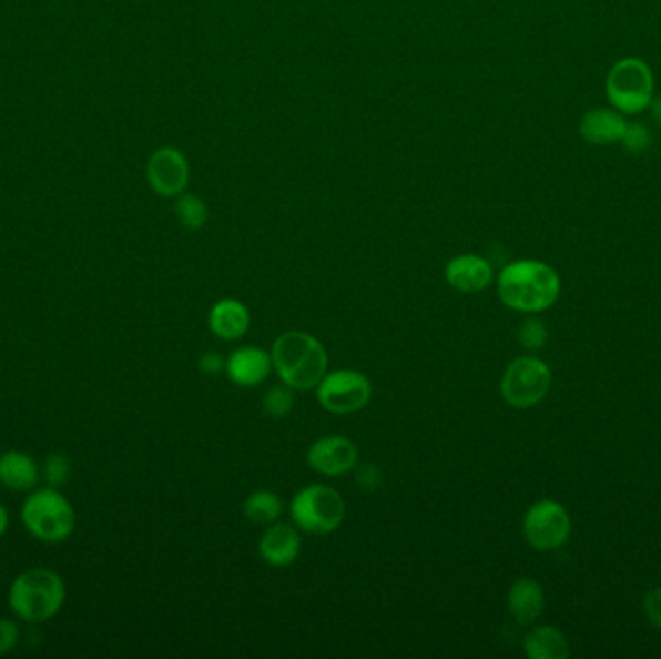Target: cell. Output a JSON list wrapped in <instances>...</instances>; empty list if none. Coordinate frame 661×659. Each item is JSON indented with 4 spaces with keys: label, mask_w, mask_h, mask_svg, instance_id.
<instances>
[{
    "label": "cell",
    "mask_w": 661,
    "mask_h": 659,
    "mask_svg": "<svg viewBox=\"0 0 661 659\" xmlns=\"http://www.w3.org/2000/svg\"><path fill=\"white\" fill-rule=\"evenodd\" d=\"M497 291L507 306L517 312L536 314L556 304L561 283L556 270L549 267L548 263L525 260L511 263L501 271Z\"/></svg>",
    "instance_id": "1"
},
{
    "label": "cell",
    "mask_w": 661,
    "mask_h": 659,
    "mask_svg": "<svg viewBox=\"0 0 661 659\" xmlns=\"http://www.w3.org/2000/svg\"><path fill=\"white\" fill-rule=\"evenodd\" d=\"M67 585L59 572L38 567L23 570L8 590V607L23 622L39 625L61 614Z\"/></svg>",
    "instance_id": "2"
},
{
    "label": "cell",
    "mask_w": 661,
    "mask_h": 659,
    "mask_svg": "<svg viewBox=\"0 0 661 659\" xmlns=\"http://www.w3.org/2000/svg\"><path fill=\"white\" fill-rule=\"evenodd\" d=\"M271 359L278 377L293 389H314L327 374L324 345L302 331L283 333L273 345Z\"/></svg>",
    "instance_id": "3"
},
{
    "label": "cell",
    "mask_w": 661,
    "mask_h": 659,
    "mask_svg": "<svg viewBox=\"0 0 661 659\" xmlns=\"http://www.w3.org/2000/svg\"><path fill=\"white\" fill-rule=\"evenodd\" d=\"M22 525L43 544L67 541L75 530V510L57 487L31 489L22 505Z\"/></svg>",
    "instance_id": "4"
},
{
    "label": "cell",
    "mask_w": 661,
    "mask_h": 659,
    "mask_svg": "<svg viewBox=\"0 0 661 659\" xmlns=\"http://www.w3.org/2000/svg\"><path fill=\"white\" fill-rule=\"evenodd\" d=\"M654 90L652 68L637 57L617 60L606 78V95L619 113H644L654 99Z\"/></svg>",
    "instance_id": "5"
},
{
    "label": "cell",
    "mask_w": 661,
    "mask_h": 659,
    "mask_svg": "<svg viewBox=\"0 0 661 659\" xmlns=\"http://www.w3.org/2000/svg\"><path fill=\"white\" fill-rule=\"evenodd\" d=\"M294 523L304 533L324 534L335 533L343 525L346 505L343 497L329 486H308L296 494L291 505Z\"/></svg>",
    "instance_id": "6"
},
{
    "label": "cell",
    "mask_w": 661,
    "mask_h": 659,
    "mask_svg": "<svg viewBox=\"0 0 661 659\" xmlns=\"http://www.w3.org/2000/svg\"><path fill=\"white\" fill-rule=\"evenodd\" d=\"M551 372L548 364L532 356H522L509 364L501 379V393L515 408H530L548 395Z\"/></svg>",
    "instance_id": "7"
},
{
    "label": "cell",
    "mask_w": 661,
    "mask_h": 659,
    "mask_svg": "<svg viewBox=\"0 0 661 659\" xmlns=\"http://www.w3.org/2000/svg\"><path fill=\"white\" fill-rule=\"evenodd\" d=\"M317 398L329 413H358L372 398V383L360 372L338 369L333 374H325L317 385Z\"/></svg>",
    "instance_id": "8"
},
{
    "label": "cell",
    "mask_w": 661,
    "mask_h": 659,
    "mask_svg": "<svg viewBox=\"0 0 661 659\" xmlns=\"http://www.w3.org/2000/svg\"><path fill=\"white\" fill-rule=\"evenodd\" d=\"M569 533L571 518L563 505L557 501H538L530 507L525 517V536L528 544L540 551H551L563 546Z\"/></svg>",
    "instance_id": "9"
},
{
    "label": "cell",
    "mask_w": 661,
    "mask_h": 659,
    "mask_svg": "<svg viewBox=\"0 0 661 659\" xmlns=\"http://www.w3.org/2000/svg\"><path fill=\"white\" fill-rule=\"evenodd\" d=\"M148 182L153 192L165 197L181 195L190 182V165L182 151L161 148L148 161Z\"/></svg>",
    "instance_id": "10"
},
{
    "label": "cell",
    "mask_w": 661,
    "mask_h": 659,
    "mask_svg": "<svg viewBox=\"0 0 661 659\" xmlns=\"http://www.w3.org/2000/svg\"><path fill=\"white\" fill-rule=\"evenodd\" d=\"M358 460V449L350 439L329 435L317 439L308 450V463L314 470L324 476H343L353 470Z\"/></svg>",
    "instance_id": "11"
},
{
    "label": "cell",
    "mask_w": 661,
    "mask_h": 659,
    "mask_svg": "<svg viewBox=\"0 0 661 659\" xmlns=\"http://www.w3.org/2000/svg\"><path fill=\"white\" fill-rule=\"evenodd\" d=\"M627 124L624 114L613 107H598L580 119L579 130L582 140L590 145H613L623 140Z\"/></svg>",
    "instance_id": "12"
},
{
    "label": "cell",
    "mask_w": 661,
    "mask_h": 659,
    "mask_svg": "<svg viewBox=\"0 0 661 659\" xmlns=\"http://www.w3.org/2000/svg\"><path fill=\"white\" fill-rule=\"evenodd\" d=\"M273 359L264 348L257 346H244L231 354L226 359V374L231 382L241 385V387H256L264 383L271 374Z\"/></svg>",
    "instance_id": "13"
},
{
    "label": "cell",
    "mask_w": 661,
    "mask_h": 659,
    "mask_svg": "<svg viewBox=\"0 0 661 659\" xmlns=\"http://www.w3.org/2000/svg\"><path fill=\"white\" fill-rule=\"evenodd\" d=\"M445 277L459 293H481L491 283L494 270L480 255L465 254L449 262Z\"/></svg>",
    "instance_id": "14"
},
{
    "label": "cell",
    "mask_w": 661,
    "mask_h": 659,
    "mask_svg": "<svg viewBox=\"0 0 661 659\" xmlns=\"http://www.w3.org/2000/svg\"><path fill=\"white\" fill-rule=\"evenodd\" d=\"M301 547V536L294 530L293 526L275 525L273 523V526L260 541V554H262L267 565L283 569V567H288L298 559Z\"/></svg>",
    "instance_id": "15"
},
{
    "label": "cell",
    "mask_w": 661,
    "mask_h": 659,
    "mask_svg": "<svg viewBox=\"0 0 661 659\" xmlns=\"http://www.w3.org/2000/svg\"><path fill=\"white\" fill-rule=\"evenodd\" d=\"M41 478L35 458L23 450H7L0 455V484L10 491H31Z\"/></svg>",
    "instance_id": "16"
},
{
    "label": "cell",
    "mask_w": 661,
    "mask_h": 659,
    "mask_svg": "<svg viewBox=\"0 0 661 659\" xmlns=\"http://www.w3.org/2000/svg\"><path fill=\"white\" fill-rule=\"evenodd\" d=\"M210 327L223 341H238L250 330L248 307L244 306L241 300H218L217 304L211 307Z\"/></svg>",
    "instance_id": "17"
},
{
    "label": "cell",
    "mask_w": 661,
    "mask_h": 659,
    "mask_svg": "<svg viewBox=\"0 0 661 659\" xmlns=\"http://www.w3.org/2000/svg\"><path fill=\"white\" fill-rule=\"evenodd\" d=\"M509 609L520 625H530L543 611V590L532 578H520L511 586Z\"/></svg>",
    "instance_id": "18"
},
{
    "label": "cell",
    "mask_w": 661,
    "mask_h": 659,
    "mask_svg": "<svg viewBox=\"0 0 661 659\" xmlns=\"http://www.w3.org/2000/svg\"><path fill=\"white\" fill-rule=\"evenodd\" d=\"M525 650L532 659H565L569 656L567 640L553 627L533 629L525 640Z\"/></svg>",
    "instance_id": "19"
},
{
    "label": "cell",
    "mask_w": 661,
    "mask_h": 659,
    "mask_svg": "<svg viewBox=\"0 0 661 659\" xmlns=\"http://www.w3.org/2000/svg\"><path fill=\"white\" fill-rule=\"evenodd\" d=\"M244 515L257 525H273L283 515V503L273 491H254L244 501Z\"/></svg>",
    "instance_id": "20"
},
{
    "label": "cell",
    "mask_w": 661,
    "mask_h": 659,
    "mask_svg": "<svg viewBox=\"0 0 661 659\" xmlns=\"http://www.w3.org/2000/svg\"><path fill=\"white\" fill-rule=\"evenodd\" d=\"M176 217L190 231H197L207 223V207L197 195H182L174 205Z\"/></svg>",
    "instance_id": "21"
},
{
    "label": "cell",
    "mask_w": 661,
    "mask_h": 659,
    "mask_svg": "<svg viewBox=\"0 0 661 659\" xmlns=\"http://www.w3.org/2000/svg\"><path fill=\"white\" fill-rule=\"evenodd\" d=\"M294 406L293 387L288 385H275L271 387L264 397V413L271 418H285L291 414Z\"/></svg>",
    "instance_id": "22"
},
{
    "label": "cell",
    "mask_w": 661,
    "mask_h": 659,
    "mask_svg": "<svg viewBox=\"0 0 661 659\" xmlns=\"http://www.w3.org/2000/svg\"><path fill=\"white\" fill-rule=\"evenodd\" d=\"M621 145L631 155H642L652 145V132L642 122H629L627 130H624Z\"/></svg>",
    "instance_id": "23"
},
{
    "label": "cell",
    "mask_w": 661,
    "mask_h": 659,
    "mask_svg": "<svg viewBox=\"0 0 661 659\" xmlns=\"http://www.w3.org/2000/svg\"><path fill=\"white\" fill-rule=\"evenodd\" d=\"M43 476H45L47 486H64L70 478V460L67 455H61V453L49 455L45 465H43Z\"/></svg>",
    "instance_id": "24"
},
{
    "label": "cell",
    "mask_w": 661,
    "mask_h": 659,
    "mask_svg": "<svg viewBox=\"0 0 661 659\" xmlns=\"http://www.w3.org/2000/svg\"><path fill=\"white\" fill-rule=\"evenodd\" d=\"M520 345L528 348V351H538L541 346L548 343V330L540 320H527V322L520 325L519 330Z\"/></svg>",
    "instance_id": "25"
},
{
    "label": "cell",
    "mask_w": 661,
    "mask_h": 659,
    "mask_svg": "<svg viewBox=\"0 0 661 659\" xmlns=\"http://www.w3.org/2000/svg\"><path fill=\"white\" fill-rule=\"evenodd\" d=\"M20 642V629L10 619H0V656L12 652Z\"/></svg>",
    "instance_id": "26"
},
{
    "label": "cell",
    "mask_w": 661,
    "mask_h": 659,
    "mask_svg": "<svg viewBox=\"0 0 661 659\" xmlns=\"http://www.w3.org/2000/svg\"><path fill=\"white\" fill-rule=\"evenodd\" d=\"M200 369L207 375L221 374L223 369H226V359L217 353L203 354L200 358Z\"/></svg>",
    "instance_id": "27"
},
{
    "label": "cell",
    "mask_w": 661,
    "mask_h": 659,
    "mask_svg": "<svg viewBox=\"0 0 661 659\" xmlns=\"http://www.w3.org/2000/svg\"><path fill=\"white\" fill-rule=\"evenodd\" d=\"M644 609H647L648 619L661 629V590L648 594Z\"/></svg>",
    "instance_id": "28"
},
{
    "label": "cell",
    "mask_w": 661,
    "mask_h": 659,
    "mask_svg": "<svg viewBox=\"0 0 661 659\" xmlns=\"http://www.w3.org/2000/svg\"><path fill=\"white\" fill-rule=\"evenodd\" d=\"M358 478H360L362 486L372 487V489L379 484V473H377L374 466H364V468H360V476Z\"/></svg>",
    "instance_id": "29"
},
{
    "label": "cell",
    "mask_w": 661,
    "mask_h": 659,
    "mask_svg": "<svg viewBox=\"0 0 661 659\" xmlns=\"http://www.w3.org/2000/svg\"><path fill=\"white\" fill-rule=\"evenodd\" d=\"M647 111H650V119H652L655 126L661 128V95H658V98L654 95Z\"/></svg>",
    "instance_id": "30"
},
{
    "label": "cell",
    "mask_w": 661,
    "mask_h": 659,
    "mask_svg": "<svg viewBox=\"0 0 661 659\" xmlns=\"http://www.w3.org/2000/svg\"><path fill=\"white\" fill-rule=\"evenodd\" d=\"M8 525H10V517H8L7 507L0 503V538L7 534Z\"/></svg>",
    "instance_id": "31"
}]
</instances>
